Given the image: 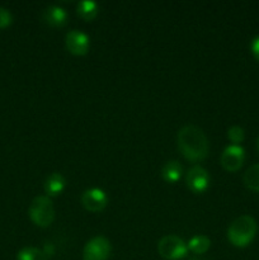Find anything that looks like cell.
Here are the masks:
<instances>
[{"instance_id": "cell-20", "label": "cell", "mask_w": 259, "mask_h": 260, "mask_svg": "<svg viewBox=\"0 0 259 260\" xmlns=\"http://www.w3.org/2000/svg\"><path fill=\"white\" fill-rule=\"evenodd\" d=\"M42 250H43V253H45L46 255H47L48 258H50V256L53 254V251H55V248H53L52 244H46L45 248H43Z\"/></svg>"}, {"instance_id": "cell-15", "label": "cell", "mask_w": 259, "mask_h": 260, "mask_svg": "<svg viewBox=\"0 0 259 260\" xmlns=\"http://www.w3.org/2000/svg\"><path fill=\"white\" fill-rule=\"evenodd\" d=\"M244 184L253 192H259V164H254L249 168L243 177Z\"/></svg>"}, {"instance_id": "cell-22", "label": "cell", "mask_w": 259, "mask_h": 260, "mask_svg": "<svg viewBox=\"0 0 259 260\" xmlns=\"http://www.w3.org/2000/svg\"><path fill=\"white\" fill-rule=\"evenodd\" d=\"M189 260H206V259H203V258H192V259H189Z\"/></svg>"}, {"instance_id": "cell-12", "label": "cell", "mask_w": 259, "mask_h": 260, "mask_svg": "<svg viewBox=\"0 0 259 260\" xmlns=\"http://www.w3.org/2000/svg\"><path fill=\"white\" fill-rule=\"evenodd\" d=\"M183 173V168L178 160H169L165 162L161 168V174L163 179L168 183H177L180 179Z\"/></svg>"}, {"instance_id": "cell-19", "label": "cell", "mask_w": 259, "mask_h": 260, "mask_svg": "<svg viewBox=\"0 0 259 260\" xmlns=\"http://www.w3.org/2000/svg\"><path fill=\"white\" fill-rule=\"evenodd\" d=\"M250 50H251V53H253L254 57L259 61V36L251 41Z\"/></svg>"}, {"instance_id": "cell-14", "label": "cell", "mask_w": 259, "mask_h": 260, "mask_svg": "<svg viewBox=\"0 0 259 260\" xmlns=\"http://www.w3.org/2000/svg\"><path fill=\"white\" fill-rule=\"evenodd\" d=\"M187 246L188 250L197 254V255H201V254H205L211 248V240L205 235H196L188 241Z\"/></svg>"}, {"instance_id": "cell-21", "label": "cell", "mask_w": 259, "mask_h": 260, "mask_svg": "<svg viewBox=\"0 0 259 260\" xmlns=\"http://www.w3.org/2000/svg\"><path fill=\"white\" fill-rule=\"evenodd\" d=\"M256 149H258V152H259V137L256 139Z\"/></svg>"}, {"instance_id": "cell-1", "label": "cell", "mask_w": 259, "mask_h": 260, "mask_svg": "<svg viewBox=\"0 0 259 260\" xmlns=\"http://www.w3.org/2000/svg\"><path fill=\"white\" fill-rule=\"evenodd\" d=\"M178 149L189 161H201L208 155V140L197 126L187 124L178 131Z\"/></svg>"}, {"instance_id": "cell-11", "label": "cell", "mask_w": 259, "mask_h": 260, "mask_svg": "<svg viewBox=\"0 0 259 260\" xmlns=\"http://www.w3.org/2000/svg\"><path fill=\"white\" fill-rule=\"evenodd\" d=\"M66 187V180L61 173L53 172L46 178L45 180V192L47 193V197H55L61 194Z\"/></svg>"}, {"instance_id": "cell-2", "label": "cell", "mask_w": 259, "mask_h": 260, "mask_svg": "<svg viewBox=\"0 0 259 260\" xmlns=\"http://www.w3.org/2000/svg\"><path fill=\"white\" fill-rule=\"evenodd\" d=\"M256 230V221L251 216H240L229 226L228 239L236 248H246L255 238Z\"/></svg>"}, {"instance_id": "cell-6", "label": "cell", "mask_w": 259, "mask_h": 260, "mask_svg": "<svg viewBox=\"0 0 259 260\" xmlns=\"http://www.w3.org/2000/svg\"><path fill=\"white\" fill-rule=\"evenodd\" d=\"M245 161V150L240 145H230L223 150L220 164L226 172H238Z\"/></svg>"}, {"instance_id": "cell-3", "label": "cell", "mask_w": 259, "mask_h": 260, "mask_svg": "<svg viewBox=\"0 0 259 260\" xmlns=\"http://www.w3.org/2000/svg\"><path fill=\"white\" fill-rule=\"evenodd\" d=\"M30 221L40 228H47L55 220V208L47 196H38L32 201L28 210Z\"/></svg>"}, {"instance_id": "cell-5", "label": "cell", "mask_w": 259, "mask_h": 260, "mask_svg": "<svg viewBox=\"0 0 259 260\" xmlns=\"http://www.w3.org/2000/svg\"><path fill=\"white\" fill-rule=\"evenodd\" d=\"M112 246L104 236H95L85 244L83 250L84 260H107L111 255Z\"/></svg>"}, {"instance_id": "cell-17", "label": "cell", "mask_w": 259, "mask_h": 260, "mask_svg": "<svg viewBox=\"0 0 259 260\" xmlns=\"http://www.w3.org/2000/svg\"><path fill=\"white\" fill-rule=\"evenodd\" d=\"M228 137L233 145H239L245 139V132L240 126H233L228 129Z\"/></svg>"}, {"instance_id": "cell-16", "label": "cell", "mask_w": 259, "mask_h": 260, "mask_svg": "<svg viewBox=\"0 0 259 260\" xmlns=\"http://www.w3.org/2000/svg\"><path fill=\"white\" fill-rule=\"evenodd\" d=\"M48 256L43 253L42 249L38 248H23L18 251L17 260H47Z\"/></svg>"}, {"instance_id": "cell-10", "label": "cell", "mask_w": 259, "mask_h": 260, "mask_svg": "<svg viewBox=\"0 0 259 260\" xmlns=\"http://www.w3.org/2000/svg\"><path fill=\"white\" fill-rule=\"evenodd\" d=\"M42 19L51 27H62L68 22V13L58 5H50L43 10Z\"/></svg>"}, {"instance_id": "cell-4", "label": "cell", "mask_w": 259, "mask_h": 260, "mask_svg": "<svg viewBox=\"0 0 259 260\" xmlns=\"http://www.w3.org/2000/svg\"><path fill=\"white\" fill-rule=\"evenodd\" d=\"M157 253L165 260H179L187 256L188 246L177 235H167L157 243Z\"/></svg>"}, {"instance_id": "cell-7", "label": "cell", "mask_w": 259, "mask_h": 260, "mask_svg": "<svg viewBox=\"0 0 259 260\" xmlns=\"http://www.w3.org/2000/svg\"><path fill=\"white\" fill-rule=\"evenodd\" d=\"M185 183H187L188 189L192 190L196 194H200V193L207 190L208 185H210V174L205 168L195 165L187 172Z\"/></svg>"}, {"instance_id": "cell-13", "label": "cell", "mask_w": 259, "mask_h": 260, "mask_svg": "<svg viewBox=\"0 0 259 260\" xmlns=\"http://www.w3.org/2000/svg\"><path fill=\"white\" fill-rule=\"evenodd\" d=\"M76 13H78L81 19L90 22L98 14V4L95 2H91V0L79 2L78 5H76Z\"/></svg>"}, {"instance_id": "cell-18", "label": "cell", "mask_w": 259, "mask_h": 260, "mask_svg": "<svg viewBox=\"0 0 259 260\" xmlns=\"http://www.w3.org/2000/svg\"><path fill=\"white\" fill-rule=\"evenodd\" d=\"M12 22H13V17L12 14H10L9 10L0 7V29L7 28L8 25L12 24Z\"/></svg>"}, {"instance_id": "cell-8", "label": "cell", "mask_w": 259, "mask_h": 260, "mask_svg": "<svg viewBox=\"0 0 259 260\" xmlns=\"http://www.w3.org/2000/svg\"><path fill=\"white\" fill-rule=\"evenodd\" d=\"M66 50L75 56H84L88 53L90 47L89 36L81 30L73 29L65 36Z\"/></svg>"}, {"instance_id": "cell-9", "label": "cell", "mask_w": 259, "mask_h": 260, "mask_svg": "<svg viewBox=\"0 0 259 260\" xmlns=\"http://www.w3.org/2000/svg\"><path fill=\"white\" fill-rule=\"evenodd\" d=\"M107 203H108V197L101 188L86 189L81 196V205L89 212H101L106 208Z\"/></svg>"}]
</instances>
